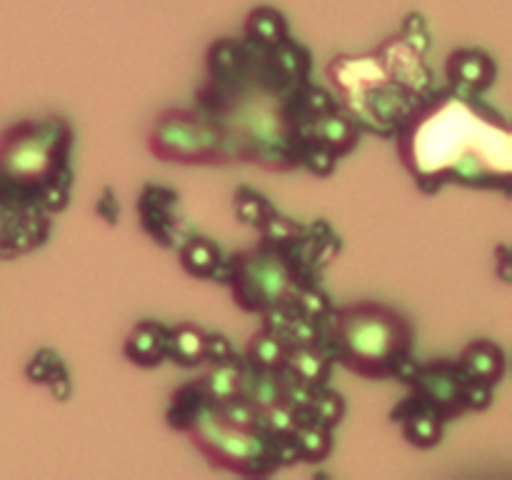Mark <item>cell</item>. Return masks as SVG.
<instances>
[{"label":"cell","mask_w":512,"mask_h":480,"mask_svg":"<svg viewBox=\"0 0 512 480\" xmlns=\"http://www.w3.org/2000/svg\"><path fill=\"white\" fill-rule=\"evenodd\" d=\"M183 433L215 468L233 470L248 478H268L280 468L270 435L258 428H240L225 420L213 405L203 403L193 410Z\"/></svg>","instance_id":"3957f363"},{"label":"cell","mask_w":512,"mask_h":480,"mask_svg":"<svg viewBox=\"0 0 512 480\" xmlns=\"http://www.w3.org/2000/svg\"><path fill=\"white\" fill-rule=\"evenodd\" d=\"M300 140H303V148L305 145H318V148L330 150L338 158V155L348 153L358 143V123L330 108L303 125Z\"/></svg>","instance_id":"ba28073f"},{"label":"cell","mask_w":512,"mask_h":480,"mask_svg":"<svg viewBox=\"0 0 512 480\" xmlns=\"http://www.w3.org/2000/svg\"><path fill=\"white\" fill-rule=\"evenodd\" d=\"M393 420H398L403 425V435L408 438V443H413L415 448H435L443 438L445 420L440 418V413H435L433 408H428L425 403H420L415 395L405 398L398 408L390 415Z\"/></svg>","instance_id":"9c48e42d"},{"label":"cell","mask_w":512,"mask_h":480,"mask_svg":"<svg viewBox=\"0 0 512 480\" xmlns=\"http://www.w3.org/2000/svg\"><path fill=\"white\" fill-rule=\"evenodd\" d=\"M60 368H63V365H60L58 355L50 353V350H40V353L35 355L33 363L28 365V378L35 380V383H48L50 375Z\"/></svg>","instance_id":"7402d4cb"},{"label":"cell","mask_w":512,"mask_h":480,"mask_svg":"<svg viewBox=\"0 0 512 480\" xmlns=\"http://www.w3.org/2000/svg\"><path fill=\"white\" fill-rule=\"evenodd\" d=\"M285 38H288V30H285L283 18H280L275 10L260 8L248 18V40L250 43L263 45V48H273V45L283 43Z\"/></svg>","instance_id":"d6986e66"},{"label":"cell","mask_w":512,"mask_h":480,"mask_svg":"<svg viewBox=\"0 0 512 480\" xmlns=\"http://www.w3.org/2000/svg\"><path fill=\"white\" fill-rule=\"evenodd\" d=\"M235 350L230 345V340L220 333H208L205 335V360L210 363H220V360L233 358Z\"/></svg>","instance_id":"cb8c5ba5"},{"label":"cell","mask_w":512,"mask_h":480,"mask_svg":"<svg viewBox=\"0 0 512 480\" xmlns=\"http://www.w3.org/2000/svg\"><path fill=\"white\" fill-rule=\"evenodd\" d=\"M468 375L458 363L450 360H435V363L420 365L405 385H410L415 398L440 413V418L448 420L468 413L465 403V390H468Z\"/></svg>","instance_id":"8992f818"},{"label":"cell","mask_w":512,"mask_h":480,"mask_svg":"<svg viewBox=\"0 0 512 480\" xmlns=\"http://www.w3.org/2000/svg\"><path fill=\"white\" fill-rule=\"evenodd\" d=\"M458 365L468 378L483 380V383L498 385L505 375V353L490 340H475L460 353Z\"/></svg>","instance_id":"5bb4252c"},{"label":"cell","mask_w":512,"mask_h":480,"mask_svg":"<svg viewBox=\"0 0 512 480\" xmlns=\"http://www.w3.org/2000/svg\"><path fill=\"white\" fill-rule=\"evenodd\" d=\"M273 210V205H270L263 195L255 193V190L238 188V193H235V215H238L240 223L260 228Z\"/></svg>","instance_id":"44dd1931"},{"label":"cell","mask_w":512,"mask_h":480,"mask_svg":"<svg viewBox=\"0 0 512 480\" xmlns=\"http://www.w3.org/2000/svg\"><path fill=\"white\" fill-rule=\"evenodd\" d=\"M283 370H288L295 380L305 383L308 388H323L330 380L333 360L318 345H288Z\"/></svg>","instance_id":"7c38bea8"},{"label":"cell","mask_w":512,"mask_h":480,"mask_svg":"<svg viewBox=\"0 0 512 480\" xmlns=\"http://www.w3.org/2000/svg\"><path fill=\"white\" fill-rule=\"evenodd\" d=\"M318 348L333 363H343L363 378H395L413 355V328L390 305L363 300L333 308L320 320Z\"/></svg>","instance_id":"6da1fadb"},{"label":"cell","mask_w":512,"mask_h":480,"mask_svg":"<svg viewBox=\"0 0 512 480\" xmlns=\"http://www.w3.org/2000/svg\"><path fill=\"white\" fill-rule=\"evenodd\" d=\"M148 148L155 158L165 160V163H228L223 133L203 110H165L150 130Z\"/></svg>","instance_id":"5b68a950"},{"label":"cell","mask_w":512,"mask_h":480,"mask_svg":"<svg viewBox=\"0 0 512 480\" xmlns=\"http://www.w3.org/2000/svg\"><path fill=\"white\" fill-rule=\"evenodd\" d=\"M493 388L495 385L483 383V380H468V390H465V403H468V410H485L490 403H493Z\"/></svg>","instance_id":"603a6c76"},{"label":"cell","mask_w":512,"mask_h":480,"mask_svg":"<svg viewBox=\"0 0 512 480\" xmlns=\"http://www.w3.org/2000/svg\"><path fill=\"white\" fill-rule=\"evenodd\" d=\"M215 280L228 283L235 303L250 313H265L285 305L300 288L285 250L265 240H260L255 248L223 260Z\"/></svg>","instance_id":"277c9868"},{"label":"cell","mask_w":512,"mask_h":480,"mask_svg":"<svg viewBox=\"0 0 512 480\" xmlns=\"http://www.w3.org/2000/svg\"><path fill=\"white\" fill-rule=\"evenodd\" d=\"M165 343H168V325L140 320L125 338L123 353L140 368H158L165 360Z\"/></svg>","instance_id":"30bf717a"},{"label":"cell","mask_w":512,"mask_h":480,"mask_svg":"<svg viewBox=\"0 0 512 480\" xmlns=\"http://www.w3.org/2000/svg\"><path fill=\"white\" fill-rule=\"evenodd\" d=\"M343 415L345 403L335 390H330L328 385L313 390V398H310L308 410H305V420H315V423L335 428L343 420Z\"/></svg>","instance_id":"ffe728a7"},{"label":"cell","mask_w":512,"mask_h":480,"mask_svg":"<svg viewBox=\"0 0 512 480\" xmlns=\"http://www.w3.org/2000/svg\"><path fill=\"white\" fill-rule=\"evenodd\" d=\"M243 370L245 363L240 358H228L213 363V368L203 375V378L195 380L200 395L208 405H223L225 400L240 395V385H243Z\"/></svg>","instance_id":"4fadbf2b"},{"label":"cell","mask_w":512,"mask_h":480,"mask_svg":"<svg viewBox=\"0 0 512 480\" xmlns=\"http://www.w3.org/2000/svg\"><path fill=\"white\" fill-rule=\"evenodd\" d=\"M290 435H293L300 460L318 463V460L328 458L330 448H333V428L315 423V420H303Z\"/></svg>","instance_id":"ac0fdd59"},{"label":"cell","mask_w":512,"mask_h":480,"mask_svg":"<svg viewBox=\"0 0 512 480\" xmlns=\"http://www.w3.org/2000/svg\"><path fill=\"white\" fill-rule=\"evenodd\" d=\"M205 330L198 325H175L168 328V343H165V360H173L180 368H195L205 360Z\"/></svg>","instance_id":"9a60e30c"},{"label":"cell","mask_w":512,"mask_h":480,"mask_svg":"<svg viewBox=\"0 0 512 480\" xmlns=\"http://www.w3.org/2000/svg\"><path fill=\"white\" fill-rule=\"evenodd\" d=\"M175 205H178V195L160 185H148L140 195V218H143V228L158 240L165 248H183V243L193 235H183L180 228V218L175 215Z\"/></svg>","instance_id":"52a82bcc"},{"label":"cell","mask_w":512,"mask_h":480,"mask_svg":"<svg viewBox=\"0 0 512 480\" xmlns=\"http://www.w3.org/2000/svg\"><path fill=\"white\" fill-rule=\"evenodd\" d=\"M180 263L195 278H215L223 258H220V250L213 240L195 238L193 235L180 248Z\"/></svg>","instance_id":"e0dca14e"},{"label":"cell","mask_w":512,"mask_h":480,"mask_svg":"<svg viewBox=\"0 0 512 480\" xmlns=\"http://www.w3.org/2000/svg\"><path fill=\"white\" fill-rule=\"evenodd\" d=\"M285 353H288V343L283 340V335L263 325V330L250 338L243 363L260 370H280L283 368Z\"/></svg>","instance_id":"2e32d148"},{"label":"cell","mask_w":512,"mask_h":480,"mask_svg":"<svg viewBox=\"0 0 512 480\" xmlns=\"http://www.w3.org/2000/svg\"><path fill=\"white\" fill-rule=\"evenodd\" d=\"M448 78L460 93H480L495 78V63L480 50H458L448 58Z\"/></svg>","instance_id":"8fae6325"},{"label":"cell","mask_w":512,"mask_h":480,"mask_svg":"<svg viewBox=\"0 0 512 480\" xmlns=\"http://www.w3.org/2000/svg\"><path fill=\"white\" fill-rule=\"evenodd\" d=\"M70 125L63 118L25 120L0 135V188L38 205L43 190L68 170Z\"/></svg>","instance_id":"7a4b0ae2"}]
</instances>
